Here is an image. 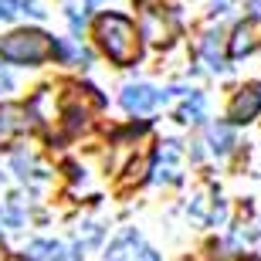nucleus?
Returning a JSON list of instances; mask_svg holds the SVG:
<instances>
[{"label":"nucleus","mask_w":261,"mask_h":261,"mask_svg":"<svg viewBox=\"0 0 261 261\" xmlns=\"http://www.w3.org/2000/svg\"><path fill=\"white\" fill-rule=\"evenodd\" d=\"M31 129V109L24 106H0V146L17 139L20 133Z\"/></svg>","instance_id":"nucleus-5"},{"label":"nucleus","mask_w":261,"mask_h":261,"mask_svg":"<svg viewBox=\"0 0 261 261\" xmlns=\"http://www.w3.org/2000/svg\"><path fill=\"white\" fill-rule=\"evenodd\" d=\"M258 112H261V88H254V85L241 88L231 102V122H238V126L241 122H251Z\"/></svg>","instance_id":"nucleus-6"},{"label":"nucleus","mask_w":261,"mask_h":261,"mask_svg":"<svg viewBox=\"0 0 261 261\" xmlns=\"http://www.w3.org/2000/svg\"><path fill=\"white\" fill-rule=\"evenodd\" d=\"M51 261H75V254H68L65 248H58V244H55V254H51Z\"/></svg>","instance_id":"nucleus-14"},{"label":"nucleus","mask_w":261,"mask_h":261,"mask_svg":"<svg viewBox=\"0 0 261 261\" xmlns=\"http://www.w3.org/2000/svg\"><path fill=\"white\" fill-rule=\"evenodd\" d=\"M0 92H10V78L4 75V71H0Z\"/></svg>","instance_id":"nucleus-15"},{"label":"nucleus","mask_w":261,"mask_h":261,"mask_svg":"<svg viewBox=\"0 0 261 261\" xmlns=\"http://www.w3.org/2000/svg\"><path fill=\"white\" fill-rule=\"evenodd\" d=\"M51 254H55V244H51V241H34L28 248L31 261H51Z\"/></svg>","instance_id":"nucleus-12"},{"label":"nucleus","mask_w":261,"mask_h":261,"mask_svg":"<svg viewBox=\"0 0 261 261\" xmlns=\"http://www.w3.org/2000/svg\"><path fill=\"white\" fill-rule=\"evenodd\" d=\"M244 261H261V258H244Z\"/></svg>","instance_id":"nucleus-17"},{"label":"nucleus","mask_w":261,"mask_h":261,"mask_svg":"<svg viewBox=\"0 0 261 261\" xmlns=\"http://www.w3.org/2000/svg\"><path fill=\"white\" fill-rule=\"evenodd\" d=\"M109 261H160L153 248H146L136 231H122L116 244L109 248Z\"/></svg>","instance_id":"nucleus-3"},{"label":"nucleus","mask_w":261,"mask_h":261,"mask_svg":"<svg viewBox=\"0 0 261 261\" xmlns=\"http://www.w3.org/2000/svg\"><path fill=\"white\" fill-rule=\"evenodd\" d=\"M211 143H214V149H217V153H227V149H231V129L227 126H217V129H211Z\"/></svg>","instance_id":"nucleus-11"},{"label":"nucleus","mask_w":261,"mask_h":261,"mask_svg":"<svg viewBox=\"0 0 261 261\" xmlns=\"http://www.w3.org/2000/svg\"><path fill=\"white\" fill-rule=\"evenodd\" d=\"M17 14V0H0V20H10Z\"/></svg>","instance_id":"nucleus-13"},{"label":"nucleus","mask_w":261,"mask_h":261,"mask_svg":"<svg viewBox=\"0 0 261 261\" xmlns=\"http://www.w3.org/2000/svg\"><path fill=\"white\" fill-rule=\"evenodd\" d=\"M217 34H207V41H203V58H207V65L214 68V71H221L224 68V58H221V48H217Z\"/></svg>","instance_id":"nucleus-10"},{"label":"nucleus","mask_w":261,"mask_h":261,"mask_svg":"<svg viewBox=\"0 0 261 261\" xmlns=\"http://www.w3.org/2000/svg\"><path fill=\"white\" fill-rule=\"evenodd\" d=\"M95 38L116 65H136L139 61V51H143L139 48V31L122 14H102L95 20Z\"/></svg>","instance_id":"nucleus-1"},{"label":"nucleus","mask_w":261,"mask_h":261,"mask_svg":"<svg viewBox=\"0 0 261 261\" xmlns=\"http://www.w3.org/2000/svg\"><path fill=\"white\" fill-rule=\"evenodd\" d=\"M4 261H31V258H24V254H10V258H4Z\"/></svg>","instance_id":"nucleus-16"},{"label":"nucleus","mask_w":261,"mask_h":261,"mask_svg":"<svg viewBox=\"0 0 261 261\" xmlns=\"http://www.w3.org/2000/svg\"><path fill=\"white\" fill-rule=\"evenodd\" d=\"M254 48H261V17H248L234 28L227 55H231V58H244V55H251Z\"/></svg>","instance_id":"nucleus-4"},{"label":"nucleus","mask_w":261,"mask_h":261,"mask_svg":"<svg viewBox=\"0 0 261 261\" xmlns=\"http://www.w3.org/2000/svg\"><path fill=\"white\" fill-rule=\"evenodd\" d=\"M180 119H184V122H200L203 119V95L200 92H194V95L180 106Z\"/></svg>","instance_id":"nucleus-9"},{"label":"nucleus","mask_w":261,"mask_h":261,"mask_svg":"<svg viewBox=\"0 0 261 261\" xmlns=\"http://www.w3.org/2000/svg\"><path fill=\"white\" fill-rule=\"evenodd\" d=\"M88 4H95V0H88Z\"/></svg>","instance_id":"nucleus-18"},{"label":"nucleus","mask_w":261,"mask_h":261,"mask_svg":"<svg viewBox=\"0 0 261 261\" xmlns=\"http://www.w3.org/2000/svg\"><path fill=\"white\" fill-rule=\"evenodd\" d=\"M160 92L149 85H129L126 92H122V106H126V112H136V116H143V112H149V109L160 106Z\"/></svg>","instance_id":"nucleus-7"},{"label":"nucleus","mask_w":261,"mask_h":261,"mask_svg":"<svg viewBox=\"0 0 261 261\" xmlns=\"http://www.w3.org/2000/svg\"><path fill=\"white\" fill-rule=\"evenodd\" d=\"M85 106H82V95L78 98H68L65 102V119H68V133H78V129L85 126Z\"/></svg>","instance_id":"nucleus-8"},{"label":"nucleus","mask_w":261,"mask_h":261,"mask_svg":"<svg viewBox=\"0 0 261 261\" xmlns=\"http://www.w3.org/2000/svg\"><path fill=\"white\" fill-rule=\"evenodd\" d=\"M58 44L44 31H14L7 38H0V58L17 61V65H38V61L55 58Z\"/></svg>","instance_id":"nucleus-2"}]
</instances>
